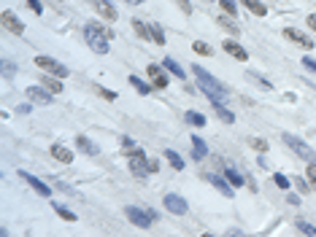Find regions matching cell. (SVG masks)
Wrapping results in <instances>:
<instances>
[{
  "instance_id": "33",
  "label": "cell",
  "mask_w": 316,
  "mask_h": 237,
  "mask_svg": "<svg viewBox=\"0 0 316 237\" xmlns=\"http://www.w3.org/2000/svg\"><path fill=\"white\" fill-rule=\"evenodd\" d=\"M273 183H276L278 189H289V186H292V183H289V178H287V175H281V173L273 175Z\"/></svg>"
},
{
  "instance_id": "47",
  "label": "cell",
  "mask_w": 316,
  "mask_h": 237,
  "mask_svg": "<svg viewBox=\"0 0 316 237\" xmlns=\"http://www.w3.org/2000/svg\"><path fill=\"white\" fill-rule=\"evenodd\" d=\"M124 3H130V6H141L143 0H124Z\"/></svg>"
},
{
  "instance_id": "43",
  "label": "cell",
  "mask_w": 316,
  "mask_h": 237,
  "mask_svg": "<svg viewBox=\"0 0 316 237\" xmlns=\"http://www.w3.org/2000/svg\"><path fill=\"white\" fill-rule=\"evenodd\" d=\"M295 183H297V186H300V191H308V189H311V186H308V183H305V181H300V178H297V181H295Z\"/></svg>"
},
{
  "instance_id": "26",
  "label": "cell",
  "mask_w": 316,
  "mask_h": 237,
  "mask_svg": "<svg viewBox=\"0 0 316 237\" xmlns=\"http://www.w3.org/2000/svg\"><path fill=\"white\" fill-rule=\"evenodd\" d=\"M192 52H195V54H203V57H211L213 49L206 44V41H195V44H192Z\"/></svg>"
},
{
  "instance_id": "24",
  "label": "cell",
  "mask_w": 316,
  "mask_h": 237,
  "mask_svg": "<svg viewBox=\"0 0 316 237\" xmlns=\"http://www.w3.org/2000/svg\"><path fill=\"white\" fill-rule=\"evenodd\" d=\"M165 159H168V162H170V167H173V170H184V159L181 156H178L176 154V151H165Z\"/></svg>"
},
{
  "instance_id": "45",
  "label": "cell",
  "mask_w": 316,
  "mask_h": 237,
  "mask_svg": "<svg viewBox=\"0 0 316 237\" xmlns=\"http://www.w3.org/2000/svg\"><path fill=\"white\" fill-rule=\"evenodd\" d=\"M160 170V165L157 162H151V159H149V173H157Z\"/></svg>"
},
{
  "instance_id": "21",
  "label": "cell",
  "mask_w": 316,
  "mask_h": 237,
  "mask_svg": "<svg viewBox=\"0 0 316 237\" xmlns=\"http://www.w3.org/2000/svg\"><path fill=\"white\" fill-rule=\"evenodd\" d=\"M133 30L138 32V38H143V41L151 38V24H143L141 19H133Z\"/></svg>"
},
{
  "instance_id": "3",
  "label": "cell",
  "mask_w": 316,
  "mask_h": 237,
  "mask_svg": "<svg viewBox=\"0 0 316 237\" xmlns=\"http://www.w3.org/2000/svg\"><path fill=\"white\" fill-rule=\"evenodd\" d=\"M124 213L133 221V226H138V229H149V224L157 218V213H151V210H141V208H135V205H127Z\"/></svg>"
},
{
  "instance_id": "20",
  "label": "cell",
  "mask_w": 316,
  "mask_h": 237,
  "mask_svg": "<svg viewBox=\"0 0 316 237\" xmlns=\"http://www.w3.org/2000/svg\"><path fill=\"white\" fill-rule=\"evenodd\" d=\"M225 175H227V181L233 189H238V186H243V175L235 170V167H225Z\"/></svg>"
},
{
  "instance_id": "28",
  "label": "cell",
  "mask_w": 316,
  "mask_h": 237,
  "mask_svg": "<svg viewBox=\"0 0 316 237\" xmlns=\"http://www.w3.org/2000/svg\"><path fill=\"white\" fill-rule=\"evenodd\" d=\"M151 41H154V44H160V46H165V32H162V27L160 24H151Z\"/></svg>"
},
{
  "instance_id": "16",
  "label": "cell",
  "mask_w": 316,
  "mask_h": 237,
  "mask_svg": "<svg viewBox=\"0 0 316 237\" xmlns=\"http://www.w3.org/2000/svg\"><path fill=\"white\" fill-rule=\"evenodd\" d=\"M95 11L100 14V16H106V22H116V8L114 6H111L108 3V0H98V3H95Z\"/></svg>"
},
{
  "instance_id": "4",
  "label": "cell",
  "mask_w": 316,
  "mask_h": 237,
  "mask_svg": "<svg viewBox=\"0 0 316 237\" xmlns=\"http://www.w3.org/2000/svg\"><path fill=\"white\" fill-rule=\"evenodd\" d=\"M284 143H287V146L295 151L297 156H303L305 162H316V154H313V148H311V146H305V143H303L300 138H297V135H289V132H284Z\"/></svg>"
},
{
  "instance_id": "17",
  "label": "cell",
  "mask_w": 316,
  "mask_h": 237,
  "mask_svg": "<svg viewBox=\"0 0 316 237\" xmlns=\"http://www.w3.org/2000/svg\"><path fill=\"white\" fill-rule=\"evenodd\" d=\"M206 154H208L206 140L198 138V135H192V156H195V159H206Z\"/></svg>"
},
{
  "instance_id": "11",
  "label": "cell",
  "mask_w": 316,
  "mask_h": 237,
  "mask_svg": "<svg viewBox=\"0 0 316 237\" xmlns=\"http://www.w3.org/2000/svg\"><path fill=\"white\" fill-rule=\"evenodd\" d=\"M284 35L292 41V44H297V46H303V49H313V41L308 38V35H303L300 30H295V27H287L284 30Z\"/></svg>"
},
{
  "instance_id": "48",
  "label": "cell",
  "mask_w": 316,
  "mask_h": 237,
  "mask_svg": "<svg viewBox=\"0 0 316 237\" xmlns=\"http://www.w3.org/2000/svg\"><path fill=\"white\" fill-rule=\"evenodd\" d=\"M203 237H213V234H203Z\"/></svg>"
},
{
  "instance_id": "42",
  "label": "cell",
  "mask_w": 316,
  "mask_h": 237,
  "mask_svg": "<svg viewBox=\"0 0 316 237\" xmlns=\"http://www.w3.org/2000/svg\"><path fill=\"white\" fill-rule=\"evenodd\" d=\"M287 200H289V205H300V197H297V194H289Z\"/></svg>"
},
{
  "instance_id": "39",
  "label": "cell",
  "mask_w": 316,
  "mask_h": 237,
  "mask_svg": "<svg viewBox=\"0 0 316 237\" xmlns=\"http://www.w3.org/2000/svg\"><path fill=\"white\" fill-rule=\"evenodd\" d=\"M24 3H27V6H30L33 11H36V14H41V11H44V6H41L38 0H24Z\"/></svg>"
},
{
  "instance_id": "35",
  "label": "cell",
  "mask_w": 316,
  "mask_h": 237,
  "mask_svg": "<svg viewBox=\"0 0 316 237\" xmlns=\"http://www.w3.org/2000/svg\"><path fill=\"white\" fill-rule=\"evenodd\" d=\"M222 3V8H225V14H230V16H235V11H238V6H235V0H219Z\"/></svg>"
},
{
  "instance_id": "41",
  "label": "cell",
  "mask_w": 316,
  "mask_h": 237,
  "mask_svg": "<svg viewBox=\"0 0 316 237\" xmlns=\"http://www.w3.org/2000/svg\"><path fill=\"white\" fill-rule=\"evenodd\" d=\"M178 6H181V11H184V14H192V6L186 3V0H178Z\"/></svg>"
},
{
  "instance_id": "44",
  "label": "cell",
  "mask_w": 316,
  "mask_h": 237,
  "mask_svg": "<svg viewBox=\"0 0 316 237\" xmlns=\"http://www.w3.org/2000/svg\"><path fill=\"white\" fill-rule=\"evenodd\" d=\"M308 27H311V30H316V14H311V16H308Z\"/></svg>"
},
{
  "instance_id": "38",
  "label": "cell",
  "mask_w": 316,
  "mask_h": 237,
  "mask_svg": "<svg viewBox=\"0 0 316 237\" xmlns=\"http://www.w3.org/2000/svg\"><path fill=\"white\" fill-rule=\"evenodd\" d=\"M303 65L308 67L311 73H316V59H311V57H303Z\"/></svg>"
},
{
  "instance_id": "22",
  "label": "cell",
  "mask_w": 316,
  "mask_h": 237,
  "mask_svg": "<svg viewBox=\"0 0 316 237\" xmlns=\"http://www.w3.org/2000/svg\"><path fill=\"white\" fill-rule=\"evenodd\" d=\"M44 87L52 92V95H57V92H62V81H57V75H44Z\"/></svg>"
},
{
  "instance_id": "23",
  "label": "cell",
  "mask_w": 316,
  "mask_h": 237,
  "mask_svg": "<svg viewBox=\"0 0 316 237\" xmlns=\"http://www.w3.org/2000/svg\"><path fill=\"white\" fill-rule=\"evenodd\" d=\"M241 3L249 8L251 14H257V16H265V14H268V8H265V3H260V0H241Z\"/></svg>"
},
{
  "instance_id": "13",
  "label": "cell",
  "mask_w": 316,
  "mask_h": 237,
  "mask_svg": "<svg viewBox=\"0 0 316 237\" xmlns=\"http://www.w3.org/2000/svg\"><path fill=\"white\" fill-rule=\"evenodd\" d=\"M76 148H79L81 154H87V156H98V154H100V146H98V143H92L89 138H84V135H81V138H76Z\"/></svg>"
},
{
  "instance_id": "9",
  "label": "cell",
  "mask_w": 316,
  "mask_h": 237,
  "mask_svg": "<svg viewBox=\"0 0 316 237\" xmlns=\"http://www.w3.org/2000/svg\"><path fill=\"white\" fill-rule=\"evenodd\" d=\"M146 73H149V78H151V84H154L157 89H168V75H165V67H160V65L151 62V65L146 67Z\"/></svg>"
},
{
  "instance_id": "37",
  "label": "cell",
  "mask_w": 316,
  "mask_h": 237,
  "mask_svg": "<svg viewBox=\"0 0 316 237\" xmlns=\"http://www.w3.org/2000/svg\"><path fill=\"white\" fill-rule=\"evenodd\" d=\"M122 148L127 151V154H133V151H135V148H138V146H135V143H133L130 138H122Z\"/></svg>"
},
{
  "instance_id": "27",
  "label": "cell",
  "mask_w": 316,
  "mask_h": 237,
  "mask_svg": "<svg viewBox=\"0 0 316 237\" xmlns=\"http://www.w3.org/2000/svg\"><path fill=\"white\" fill-rule=\"evenodd\" d=\"M186 122L195 124V127H206V116L198 113V111H186Z\"/></svg>"
},
{
  "instance_id": "18",
  "label": "cell",
  "mask_w": 316,
  "mask_h": 237,
  "mask_svg": "<svg viewBox=\"0 0 316 237\" xmlns=\"http://www.w3.org/2000/svg\"><path fill=\"white\" fill-rule=\"evenodd\" d=\"M162 67H165L168 73H173L176 78H186V73H184V67L176 62V59H170V57H165V62H162Z\"/></svg>"
},
{
  "instance_id": "5",
  "label": "cell",
  "mask_w": 316,
  "mask_h": 237,
  "mask_svg": "<svg viewBox=\"0 0 316 237\" xmlns=\"http://www.w3.org/2000/svg\"><path fill=\"white\" fill-rule=\"evenodd\" d=\"M36 65L41 67V70H46L49 75H57V78H65V75H68V67L62 62H57V59L46 57V54H38L36 57Z\"/></svg>"
},
{
  "instance_id": "32",
  "label": "cell",
  "mask_w": 316,
  "mask_h": 237,
  "mask_svg": "<svg viewBox=\"0 0 316 237\" xmlns=\"http://www.w3.org/2000/svg\"><path fill=\"white\" fill-rule=\"evenodd\" d=\"M297 229H300L305 237H316V226L308 224V221H297Z\"/></svg>"
},
{
  "instance_id": "15",
  "label": "cell",
  "mask_w": 316,
  "mask_h": 237,
  "mask_svg": "<svg viewBox=\"0 0 316 237\" xmlns=\"http://www.w3.org/2000/svg\"><path fill=\"white\" fill-rule=\"evenodd\" d=\"M49 151H52V156L57 159V162H62V165H71V162H73V151L65 148V146H59V143H54Z\"/></svg>"
},
{
  "instance_id": "1",
  "label": "cell",
  "mask_w": 316,
  "mask_h": 237,
  "mask_svg": "<svg viewBox=\"0 0 316 237\" xmlns=\"http://www.w3.org/2000/svg\"><path fill=\"white\" fill-rule=\"evenodd\" d=\"M192 73L198 75V87L211 97V105H225V100H227V89H225V84H219L211 73H206V70H203V67H198V65L192 67Z\"/></svg>"
},
{
  "instance_id": "29",
  "label": "cell",
  "mask_w": 316,
  "mask_h": 237,
  "mask_svg": "<svg viewBox=\"0 0 316 237\" xmlns=\"http://www.w3.org/2000/svg\"><path fill=\"white\" fill-rule=\"evenodd\" d=\"M54 213L59 218H65V221H76V213H73V210H68L65 205H54Z\"/></svg>"
},
{
  "instance_id": "34",
  "label": "cell",
  "mask_w": 316,
  "mask_h": 237,
  "mask_svg": "<svg viewBox=\"0 0 316 237\" xmlns=\"http://www.w3.org/2000/svg\"><path fill=\"white\" fill-rule=\"evenodd\" d=\"M251 148H254V151H260V154H265V151H268L270 146H268V140H262V138H254V140H251Z\"/></svg>"
},
{
  "instance_id": "10",
  "label": "cell",
  "mask_w": 316,
  "mask_h": 237,
  "mask_svg": "<svg viewBox=\"0 0 316 237\" xmlns=\"http://www.w3.org/2000/svg\"><path fill=\"white\" fill-rule=\"evenodd\" d=\"M19 178H22V181H27V183L33 186V189H36V191L41 194V197H49V194H52V189H49V186H46L44 181H41V178L30 175V173H24V170H19Z\"/></svg>"
},
{
  "instance_id": "14",
  "label": "cell",
  "mask_w": 316,
  "mask_h": 237,
  "mask_svg": "<svg viewBox=\"0 0 316 237\" xmlns=\"http://www.w3.org/2000/svg\"><path fill=\"white\" fill-rule=\"evenodd\" d=\"M222 49H225L227 54H233L238 62H246V59H249V54H246V49L243 46H238L235 41H225V44H222Z\"/></svg>"
},
{
  "instance_id": "30",
  "label": "cell",
  "mask_w": 316,
  "mask_h": 237,
  "mask_svg": "<svg viewBox=\"0 0 316 237\" xmlns=\"http://www.w3.org/2000/svg\"><path fill=\"white\" fill-rule=\"evenodd\" d=\"M130 84L141 92V95H149V92H151V87H149V84H143V81L138 78V75H130Z\"/></svg>"
},
{
  "instance_id": "6",
  "label": "cell",
  "mask_w": 316,
  "mask_h": 237,
  "mask_svg": "<svg viewBox=\"0 0 316 237\" xmlns=\"http://www.w3.org/2000/svg\"><path fill=\"white\" fill-rule=\"evenodd\" d=\"M127 162H130V170H133L135 178H146L149 175V159H146V154H143V148H135Z\"/></svg>"
},
{
  "instance_id": "36",
  "label": "cell",
  "mask_w": 316,
  "mask_h": 237,
  "mask_svg": "<svg viewBox=\"0 0 316 237\" xmlns=\"http://www.w3.org/2000/svg\"><path fill=\"white\" fill-rule=\"evenodd\" d=\"M308 181H311V189L316 191V165L313 162L308 165Z\"/></svg>"
},
{
  "instance_id": "12",
  "label": "cell",
  "mask_w": 316,
  "mask_h": 237,
  "mask_svg": "<svg viewBox=\"0 0 316 237\" xmlns=\"http://www.w3.org/2000/svg\"><path fill=\"white\" fill-rule=\"evenodd\" d=\"M33 103H38V105H49L52 103V97H49V92L46 89H41V87H27V92H24Z\"/></svg>"
},
{
  "instance_id": "25",
  "label": "cell",
  "mask_w": 316,
  "mask_h": 237,
  "mask_svg": "<svg viewBox=\"0 0 316 237\" xmlns=\"http://www.w3.org/2000/svg\"><path fill=\"white\" fill-rule=\"evenodd\" d=\"M213 111H216V116H219L225 124H233V122H235V113H233V111H227L225 105H213Z\"/></svg>"
},
{
  "instance_id": "7",
  "label": "cell",
  "mask_w": 316,
  "mask_h": 237,
  "mask_svg": "<svg viewBox=\"0 0 316 237\" xmlns=\"http://www.w3.org/2000/svg\"><path fill=\"white\" fill-rule=\"evenodd\" d=\"M0 24H3L6 32H14V35H22L24 32V24L14 11H0Z\"/></svg>"
},
{
  "instance_id": "2",
  "label": "cell",
  "mask_w": 316,
  "mask_h": 237,
  "mask_svg": "<svg viewBox=\"0 0 316 237\" xmlns=\"http://www.w3.org/2000/svg\"><path fill=\"white\" fill-rule=\"evenodd\" d=\"M84 38H87V44H89L92 49H95L98 54H108V49H111L108 41L114 38V32L106 30L103 24L89 22V24H84Z\"/></svg>"
},
{
  "instance_id": "8",
  "label": "cell",
  "mask_w": 316,
  "mask_h": 237,
  "mask_svg": "<svg viewBox=\"0 0 316 237\" xmlns=\"http://www.w3.org/2000/svg\"><path fill=\"white\" fill-rule=\"evenodd\" d=\"M162 205H165L170 213H176V216H186V213H189V205H186V200L178 197V194H165Z\"/></svg>"
},
{
  "instance_id": "19",
  "label": "cell",
  "mask_w": 316,
  "mask_h": 237,
  "mask_svg": "<svg viewBox=\"0 0 316 237\" xmlns=\"http://www.w3.org/2000/svg\"><path fill=\"white\" fill-rule=\"evenodd\" d=\"M211 183L216 186V189L225 194V197H233V191H235V189L230 186V181H225V178H219V175H211Z\"/></svg>"
},
{
  "instance_id": "40",
  "label": "cell",
  "mask_w": 316,
  "mask_h": 237,
  "mask_svg": "<svg viewBox=\"0 0 316 237\" xmlns=\"http://www.w3.org/2000/svg\"><path fill=\"white\" fill-rule=\"evenodd\" d=\"M98 92H100V95H103L106 100H116V92H111V89H103V87H100Z\"/></svg>"
},
{
  "instance_id": "31",
  "label": "cell",
  "mask_w": 316,
  "mask_h": 237,
  "mask_svg": "<svg viewBox=\"0 0 316 237\" xmlns=\"http://www.w3.org/2000/svg\"><path fill=\"white\" fill-rule=\"evenodd\" d=\"M216 24H219V27H225L227 32H235V35H238V24H235V22H230L227 16H219V19H216Z\"/></svg>"
},
{
  "instance_id": "46",
  "label": "cell",
  "mask_w": 316,
  "mask_h": 237,
  "mask_svg": "<svg viewBox=\"0 0 316 237\" xmlns=\"http://www.w3.org/2000/svg\"><path fill=\"white\" fill-rule=\"evenodd\" d=\"M227 237H243V234L238 232V229H230V232H227Z\"/></svg>"
}]
</instances>
